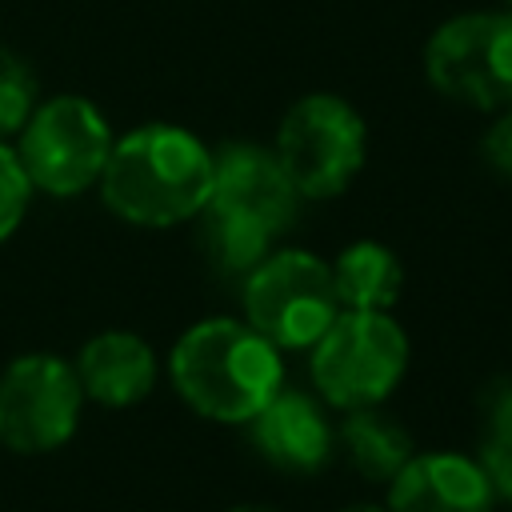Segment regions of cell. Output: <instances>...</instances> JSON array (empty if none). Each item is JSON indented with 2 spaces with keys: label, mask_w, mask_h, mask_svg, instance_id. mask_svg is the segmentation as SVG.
<instances>
[{
  "label": "cell",
  "mask_w": 512,
  "mask_h": 512,
  "mask_svg": "<svg viewBox=\"0 0 512 512\" xmlns=\"http://www.w3.org/2000/svg\"><path fill=\"white\" fill-rule=\"evenodd\" d=\"M216 156L180 124H140L112 140L100 172V200L136 228H176L212 200Z\"/></svg>",
  "instance_id": "cell-1"
},
{
  "label": "cell",
  "mask_w": 512,
  "mask_h": 512,
  "mask_svg": "<svg viewBox=\"0 0 512 512\" xmlns=\"http://www.w3.org/2000/svg\"><path fill=\"white\" fill-rule=\"evenodd\" d=\"M168 380L196 416L248 424L284 388V360L244 316H208L176 336Z\"/></svg>",
  "instance_id": "cell-2"
},
{
  "label": "cell",
  "mask_w": 512,
  "mask_h": 512,
  "mask_svg": "<svg viewBox=\"0 0 512 512\" xmlns=\"http://www.w3.org/2000/svg\"><path fill=\"white\" fill-rule=\"evenodd\" d=\"M408 332L392 312L340 308L308 348L312 392L340 412L384 404L408 372Z\"/></svg>",
  "instance_id": "cell-3"
},
{
  "label": "cell",
  "mask_w": 512,
  "mask_h": 512,
  "mask_svg": "<svg viewBox=\"0 0 512 512\" xmlns=\"http://www.w3.org/2000/svg\"><path fill=\"white\" fill-rule=\"evenodd\" d=\"M272 152L300 200H332L352 188L368 160V124L352 100L308 92L280 116Z\"/></svg>",
  "instance_id": "cell-4"
},
{
  "label": "cell",
  "mask_w": 512,
  "mask_h": 512,
  "mask_svg": "<svg viewBox=\"0 0 512 512\" xmlns=\"http://www.w3.org/2000/svg\"><path fill=\"white\" fill-rule=\"evenodd\" d=\"M112 140L116 136H112L108 116L88 96L60 92L32 108L12 148H16V160L32 192L68 200L100 184Z\"/></svg>",
  "instance_id": "cell-5"
},
{
  "label": "cell",
  "mask_w": 512,
  "mask_h": 512,
  "mask_svg": "<svg viewBox=\"0 0 512 512\" xmlns=\"http://www.w3.org/2000/svg\"><path fill=\"white\" fill-rule=\"evenodd\" d=\"M244 320L280 352H308L340 316L332 264L308 248H272L240 284Z\"/></svg>",
  "instance_id": "cell-6"
},
{
  "label": "cell",
  "mask_w": 512,
  "mask_h": 512,
  "mask_svg": "<svg viewBox=\"0 0 512 512\" xmlns=\"http://www.w3.org/2000/svg\"><path fill=\"white\" fill-rule=\"evenodd\" d=\"M424 80L476 112L512 104V8L448 16L424 44Z\"/></svg>",
  "instance_id": "cell-7"
},
{
  "label": "cell",
  "mask_w": 512,
  "mask_h": 512,
  "mask_svg": "<svg viewBox=\"0 0 512 512\" xmlns=\"http://www.w3.org/2000/svg\"><path fill=\"white\" fill-rule=\"evenodd\" d=\"M84 412V388L72 360L56 352H24L0 372V444L20 456L64 448Z\"/></svg>",
  "instance_id": "cell-8"
},
{
  "label": "cell",
  "mask_w": 512,
  "mask_h": 512,
  "mask_svg": "<svg viewBox=\"0 0 512 512\" xmlns=\"http://www.w3.org/2000/svg\"><path fill=\"white\" fill-rule=\"evenodd\" d=\"M212 156H216V176H212V200L208 204L228 208L236 216H248L256 224H264L272 236L292 228L300 196L288 184L272 144L224 140Z\"/></svg>",
  "instance_id": "cell-9"
},
{
  "label": "cell",
  "mask_w": 512,
  "mask_h": 512,
  "mask_svg": "<svg viewBox=\"0 0 512 512\" xmlns=\"http://www.w3.org/2000/svg\"><path fill=\"white\" fill-rule=\"evenodd\" d=\"M248 428L256 452L272 468L292 476L324 472L336 452V428L328 420V404L316 392H300L288 384L248 420Z\"/></svg>",
  "instance_id": "cell-10"
},
{
  "label": "cell",
  "mask_w": 512,
  "mask_h": 512,
  "mask_svg": "<svg viewBox=\"0 0 512 512\" xmlns=\"http://www.w3.org/2000/svg\"><path fill=\"white\" fill-rule=\"evenodd\" d=\"M388 512H496L492 480L464 452H412L384 484Z\"/></svg>",
  "instance_id": "cell-11"
},
{
  "label": "cell",
  "mask_w": 512,
  "mask_h": 512,
  "mask_svg": "<svg viewBox=\"0 0 512 512\" xmlns=\"http://www.w3.org/2000/svg\"><path fill=\"white\" fill-rule=\"evenodd\" d=\"M84 400L100 408H132L156 388V352L144 336L128 328H104L84 340L72 360Z\"/></svg>",
  "instance_id": "cell-12"
},
{
  "label": "cell",
  "mask_w": 512,
  "mask_h": 512,
  "mask_svg": "<svg viewBox=\"0 0 512 512\" xmlns=\"http://www.w3.org/2000/svg\"><path fill=\"white\" fill-rule=\"evenodd\" d=\"M332 280H336L340 308L392 312V304L404 292V264L380 240H352L348 248L336 252Z\"/></svg>",
  "instance_id": "cell-13"
},
{
  "label": "cell",
  "mask_w": 512,
  "mask_h": 512,
  "mask_svg": "<svg viewBox=\"0 0 512 512\" xmlns=\"http://www.w3.org/2000/svg\"><path fill=\"white\" fill-rule=\"evenodd\" d=\"M336 444L344 448V456L356 468V476L376 480V484H388L404 468V460L416 452L412 432L392 412H384L380 404L344 412Z\"/></svg>",
  "instance_id": "cell-14"
},
{
  "label": "cell",
  "mask_w": 512,
  "mask_h": 512,
  "mask_svg": "<svg viewBox=\"0 0 512 512\" xmlns=\"http://www.w3.org/2000/svg\"><path fill=\"white\" fill-rule=\"evenodd\" d=\"M200 220V248L208 256V264L220 276H248L268 252H272V232L248 216H236L228 208L204 204Z\"/></svg>",
  "instance_id": "cell-15"
},
{
  "label": "cell",
  "mask_w": 512,
  "mask_h": 512,
  "mask_svg": "<svg viewBox=\"0 0 512 512\" xmlns=\"http://www.w3.org/2000/svg\"><path fill=\"white\" fill-rule=\"evenodd\" d=\"M36 104H40V84L32 64L20 52L0 44V140L16 136L28 124Z\"/></svg>",
  "instance_id": "cell-16"
},
{
  "label": "cell",
  "mask_w": 512,
  "mask_h": 512,
  "mask_svg": "<svg viewBox=\"0 0 512 512\" xmlns=\"http://www.w3.org/2000/svg\"><path fill=\"white\" fill-rule=\"evenodd\" d=\"M32 184L16 160V148L8 140H0V244L12 240V232L24 224L28 204H32Z\"/></svg>",
  "instance_id": "cell-17"
},
{
  "label": "cell",
  "mask_w": 512,
  "mask_h": 512,
  "mask_svg": "<svg viewBox=\"0 0 512 512\" xmlns=\"http://www.w3.org/2000/svg\"><path fill=\"white\" fill-rule=\"evenodd\" d=\"M480 160L492 176L508 180L512 184V104L492 112L484 136H480Z\"/></svg>",
  "instance_id": "cell-18"
},
{
  "label": "cell",
  "mask_w": 512,
  "mask_h": 512,
  "mask_svg": "<svg viewBox=\"0 0 512 512\" xmlns=\"http://www.w3.org/2000/svg\"><path fill=\"white\" fill-rule=\"evenodd\" d=\"M480 436H512V372H500L480 392Z\"/></svg>",
  "instance_id": "cell-19"
},
{
  "label": "cell",
  "mask_w": 512,
  "mask_h": 512,
  "mask_svg": "<svg viewBox=\"0 0 512 512\" xmlns=\"http://www.w3.org/2000/svg\"><path fill=\"white\" fill-rule=\"evenodd\" d=\"M480 468L492 480L496 500L512 504V436H480Z\"/></svg>",
  "instance_id": "cell-20"
},
{
  "label": "cell",
  "mask_w": 512,
  "mask_h": 512,
  "mask_svg": "<svg viewBox=\"0 0 512 512\" xmlns=\"http://www.w3.org/2000/svg\"><path fill=\"white\" fill-rule=\"evenodd\" d=\"M224 512H280L272 504H236V508H224Z\"/></svg>",
  "instance_id": "cell-21"
},
{
  "label": "cell",
  "mask_w": 512,
  "mask_h": 512,
  "mask_svg": "<svg viewBox=\"0 0 512 512\" xmlns=\"http://www.w3.org/2000/svg\"><path fill=\"white\" fill-rule=\"evenodd\" d=\"M340 512H388L384 504H348V508H340Z\"/></svg>",
  "instance_id": "cell-22"
},
{
  "label": "cell",
  "mask_w": 512,
  "mask_h": 512,
  "mask_svg": "<svg viewBox=\"0 0 512 512\" xmlns=\"http://www.w3.org/2000/svg\"><path fill=\"white\" fill-rule=\"evenodd\" d=\"M504 8H512V0H504Z\"/></svg>",
  "instance_id": "cell-23"
}]
</instances>
